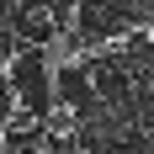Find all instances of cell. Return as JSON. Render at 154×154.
Wrapping results in <instances>:
<instances>
[{"label": "cell", "instance_id": "6da1fadb", "mask_svg": "<svg viewBox=\"0 0 154 154\" xmlns=\"http://www.w3.org/2000/svg\"><path fill=\"white\" fill-rule=\"evenodd\" d=\"M37 122H43L48 133H75V122H80V112H75V106H64V101H59V106L48 112V117H37Z\"/></svg>", "mask_w": 154, "mask_h": 154}, {"label": "cell", "instance_id": "7a4b0ae2", "mask_svg": "<svg viewBox=\"0 0 154 154\" xmlns=\"http://www.w3.org/2000/svg\"><path fill=\"white\" fill-rule=\"evenodd\" d=\"M32 154H48V149H32Z\"/></svg>", "mask_w": 154, "mask_h": 154}]
</instances>
